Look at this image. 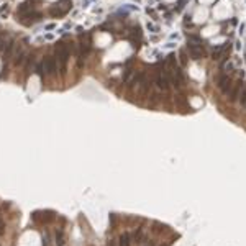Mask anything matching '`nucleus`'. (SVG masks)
Here are the masks:
<instances>
[{
  "label": "nucleus",
  "mask_w": 246,
  "mask_h": 246,
  "mask_svg": "<svg viewBox=\"0 0 246 246\" xmlns=\"http://www.w3.org/2000/svg\"><path fill=\"white\" fill-rule=\"evenodd\" d=\"M74 49V46L64 43V41H59L58 44L54 46V53H56V61H58L59 67H61V72L64 74L66 72V67H67V61H69V56H71V51Z\"/></svg>",
  "instance_id": "f257e3e1"
},
{
  "label": "nucleus",
  "mask_w": 246,
  "mask_h": 246,
  "mask_svg": "<svg viewBox=\"0 0 246 246\" xmlns=\"http://www.w3.org/2000/svg\"><path fill=\"white\" fill-rule=\"evenodd\" d=\"M56 69H58V61H56V58H53V56L43 58V61L36 66V72H38V76L41 79H44L46 76H53Z\"/></svg>",
  "instance_id": "f03ea898"
},
{
  "label": "nucleus",
  "mask_w": 246,
  "mask_h": 246,
  "mask_svg": "<svg viewBox=\"0 0 246 246\" xmlns=\"http://www.w3.org/2000/svg\"><path fill=\"white\" fill-rule=\"evenodd\" d=\"M71 7H72V0H59L56 5H53L49 8V13L53 17H62V15H66L71 10Z\"/></svg>",
  "instance_id": "7ed1b4c3"
},
{
  "label": "nucleus",
  "mask_w": 246,
  "mask_h": 246,
  "mask_svg": "<svg viewBox=\"0 0 246 246\" xmlns=\"http://www.w3.org/2000/svg\"><path fill=\"white\" fill-rule=\"evenodd\" d=\"M154 82H156V86H158V89H161V90H169V87H171V77H169V72L167 71H158Z\"/></svg>",
  "instance_id": "20e7f679"
},
{
  "label": "nucleus",
  "mask_w": 246,
  "mask_h": 246,
  "mask_svg": "<svg viewBox=\"0 0 246 246\" xmlns=\"http://www.w3.org/2000/svg\"><path fill=\"white\" fill-rule=\"evenodd\" d=\"M217 86H218L220 92L223 95H228L230 90H231V86H233V80L231 77H230L228 74H221L218 76V79H217Z\"/></svg>",
  "instance_id": "39448f33"
},
{
  "label": "nucleus",
  "mask_w": 246,
  "mask_h": 246,
  "mask_svg": "<svg viewBox=\"0 0 246 246\" xmlns=\"http://www.w3.org/2000/svg\"><path fill=\"white\" fill-rule=\"evenodd\" d=\"M90 35H82L80 36V41H79V64H80V59L86 58L90 51Z\"/></svg>",
  "instance_id": "423d86ee"
},
{
  "label": "nucleus",
  "mask_w": 246,
  "mask_h": 246,
  "mask_svg": "<svg viewBox=\"0 0 246 246\" xmlns=\"http://www.w3.org/2000/svg\"><path fill=\"white\" fill-rule=\"evenodd\" d=\"M187 51H189V54H190V58L192 59H202L204 58V54H205V51H204V44H194V43H189L187 41Z\"/></svg>",
  "instance_id": "0eeeda50"
},
{
  "label": "nucleus",
  "mask_w": 246,
  "mask_h": 246,
  "mask_svg": "<svg viewBox=\"0 0 246 246\" xmlns=\"http://www.w3.org/2000/svg\"><path fill=\"white\" fill-rule=\"evenodd\" d=\"M241 87H243V80H236V82H233V86H231V90H230V100L231 102H235V100H238V97H240V92H241Z\"/></svg>",
  "instance_id": "6e6552de"
},
{
  "label": "nucleus",
  "mask_w": 246,
  "mask_h": 246,
  "mask_svg": "<svg viewBox=\"0 0 246 246\" xmlns=\"http://www.w3.org/2000/svg\"><path fill=\"white\" fill-rule=\"evenodd\" d=\"M225 49H227V43H223V44H220V46H217L215 49H213V53H212V58L217 59V61H220L221 56H223V53H225Z\"/></svg>",
  "instance_id": "1a4fd4ad"
},
{
  "label": "nucleus",
  "mask_w": 246,
  "mask_h": 246,
  "mask_svg": "<svg viewBox=\"0 0 246 246\" xmlns=\"http://www.w3.org/2000/svg\"><path fill=\"white\" fill-rule=\"evenodd\" d=\"M118 246H131V236L128 233H123L118 238Z\"/></svg>",
  "instance_id": "9d476101"
},
{
  "label": "nucleus",
  "mask_w": 246,
  "mask_h": 246,
  "mask_svg": "<svg viewBox=\"0 0 246 246\" xmlns=\"http://www.w3.org/2000/svg\"><path fill=\"white\" fill-rule=\"evenodd\" d=\"M238 100H240L243 105H246V84H243V87H241V92H240V97H238Z\"/></svg>",
  "instance_id": "9b49d317"
},
{
  "label": "nucleus",
  "mask_w": 246,
  "mask_h": 246,
  "mask_svg": "<svg viewBox=\"0 0 246 246\" xmlns=\"http://www.w3.org/2000/svg\"><path fill=\"white\" fill-rule=\"evenodd\" d=\"M143 236H144V231H143V228H138V231L135 233V238H133V240H135L136 243H141V241H143Z\"/></svg>",
  "instance_id": "f8f14e48"
},
{
  "label": "nucleus",
  "mask_w": 246,
  "mask_h": 246,
  "mask_svg": "<svg viewBox=\"0 0 246 246\" xmlns=\"http://www.w3.org/2000/svg\"><path fill=\"white\" fill-rule=\"evenodd\" d=\"M2 228H3V221L0 220V233H2Z\"/></svg>",
  "instance_id": "ddd939ff"
},
{
  "label": "nucleus",
  "mask_w": 246,
  "mask_h": 246,
  "mask_svg": "<svg viewBox=\"0 0 246 246\" xmlns=\"http://www.w3.org/2000/svg\"><path fill=\"white\" fill-rule=\"evenodd\" d=\"M244 107H246V105H244Z\"/></svg>",
  "instance_id": "4468645a"
}]
</instances>
